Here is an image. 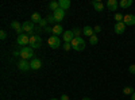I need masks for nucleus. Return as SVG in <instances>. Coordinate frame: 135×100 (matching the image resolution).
<instances>
[{
  "label": "nucleus",
  "instance_id": "4468645a",
  "mask_svg": "<svg viewBox=\"0 0 135 100\" xmlns=\"http://www.w3.org/2000/svg\"><path fill=\"white\" fill-rule=\"evenodd\" d=\"M22 26H23V31H25V32H32V31H34V23H32L31 20L25 22Z\"/></svg>",
  "mask_w": 135,
  "mask_h": 100
},
{
  "label": "nucleus",
  "instance_id": "a211bd4d",
  "mask_svg": "<svg viewBox=\"0 0 135 100\" xmlns=\"http://www.w3.org/2000/svg\"><path fill=\"white\" fill-rule=\"evenodd\" d=\"M92 6L95 7L96 11H99V12H101V11L104 9V4L101 3V2H92Z\"/></svg>",
  "mask_w": 135,
  "mask_h": 100
},
{
  "label": "nucleus",
  "instance_id": "a878e982",
  "mask_svg": "<svg viewBox=\"0 0 135 100\" xmlns=\"http://www.w3.org/2000/svg\"><path fill=\"white\" fill-rule=\"evenodd\" d=\"M62 47H64L65 51H69V50L72 49V45H70V43H66V42H65L64 45H62Z\"/></svg>",
  "mask_w": 135,
  "mask_h": 100
},
{
  "label": "nucleus",
  "instance_id": "f8f14e48",
  "mask_svg": "<svg viewBox=\"0 0 135 100\" xmlns=\"http://www.w3.org/2000/svg\"><path fill=\"white\" fill-rule=\"evenodd\" d=\"M11 27H12L16 32H18V35H20V34H23V26H22L19 22H12V23H11Z\"/></svg>",
  "mask_w": 135,
  "mask_h": 100
},
{
  "label": "nucleus",
  "instance_id": "6ab92c4d",
  "mask_svg": "<svg viewBox=\"0 0 135 100\" xmlns=\"http://www.w3.org/2000/svg\"><path fill=\"white\" fill-rule=\"evenodd\" d=\"M119 6L122 8H128V7L132 6V0H122V2L119 3Z\"/></svg>",
  "mask_w": 135,
  "mask_h": 100
},
{
  "label": "nucleus",
  "instance_id": "7ed1b4c3",
  "mask_svg": "<svg viewBox=\"0 0 135 100\" xmlns=\"http://www.w3.org/2000/svg\"><path fill=\"white\" fill-rule=\"evenodd\" d=\"M20 57H22V60H30V58H32L34 57V49L32 47H30V46H26V47H23L20 50Z\"/></svg>",
  "mask_w": 135,
  "mask_h": 100
},
{
  "label": "nucleus",
  "instance_id": "e433bc0d",
  "mask_svg": "<svg viewBox=\"0 0 135 100\" xmlns=\"http://www.w3.org/2000/svg\"><path fill=\"white\" fill-rule=\"evenodd\" d=\"M51 100H57V99H51Z\"/></svg>",
  "mask_w": 135,
  "mask_h": 100
},
{
  "label": "nucleus",
  "instance_id": "1a4fd4ad",
  "mask_svg": "<svg viewBox=\"0 0 135 100\" xmlns=\"http://www.w3.org/2000/svg\"><path fill=\"white\" fill-rule=\"evenodd\" d=\"M53 15H54L55 22H62V19L65 18V11L62 8H58L57 11H54V12H53Z\"/></svg>",
  "mask_w": 135,
  "mask_h": 100
},
{
  "label": "nucleus",
  "instance_id": "c756f323",
  "mask_svg": "<svg viewBox=\"0 0 135 100\" xmlns=\"http://www.w3.org/2000/svg\"><path fill=\"white\" fill-rule=\"evenodd\" d=\"M128 70H130V73L135 74V65H130V68H128Z\"/></svg>",
  "mask_w": 135,
  "mask_h": 100
},
{
  "label": "nucleus",
  "instance_id": "bb28decb",
  "mask_svg": "<svg viewBox=\"0 0 135 100\" xmlns=\"http://www.w3.org/2000/svg\"><path fill=\"white\" fill-rule=\"evenodd\" d=\"M46 20H47V23H54V22H55V19H54V15H49V16L46 18Z\"/></svg>",
  "mask_w": 135,
  "mask_h": 100
},
{
  "label": "nucleus",
  "instance_id": "39448f33",
  "mask_svg": "<svg viewBox=\"0 0 135 100\" xmlns=\"http://www.w3.org/2000/svg\"><path fill=\"white\" fill-rule=\"evenodd\" d=\"M47 43H49V46H50L51 49H57V47H60V45H61V41H60V38H58V37L51 35V37L49 38Z\"/></svg>",
  "mask_w": 135,
  "mask_h": 100
},
{
  "label": "nucleus",
  "instance_id": "f704fd0d",
  "mask_svg": "<svg viewBox=\"0 0 135 100\" xmlns=\"http://www.w3.org/2000/svg\"><path fill=\"white\" fill-rule=\"evenodd\" d=\"M131 100H135V92H134V93L131 95Z\"/></svg>",
  "mask_w": 135,
  "mask_h": 100
},
{
  "label": "nucleus",
  "instance_id": "0eeeda50",
  "mask_svg": "<svg viewBox=\"0 0 135 100\" xmlns=\"http://www.w3.org/2000/svg\"><path fill=\"white\" fill-rule=\"evenodd\" d=\"M30 68H31L32 70L41 69V68H42V61H41L39 58H32V60L30 61Z\"/></svg>",
  "mask_w": 135,
  "mask_h": 100
},
{
  "label": "nucleus",
  "instance_id": "9d476101",
  "mask_svg": "<svg viewBox=\"0 0 135 100\" xmlns=\"http://www.w3.org/2000/svg\"><path fill=\"white\" fill-rule=\"evenodd\" d=\"M18 68H19V70H23V72L31 69V68H30V62H28L27 60H20V61L18 62Z\"/></svg>",
  "mask_w": 135,
  "mask_h": 100
},
{
  "label": "nucleus",
  "instance_id": "72a5a7b5",
  "mask_svg": "<svg viewBox=\"0 0 135 100\" xmlns=\"http://www.w3.org/2000/svg\"><path fill=\"white\" fill-rule=\"evenodd\" d=\"M14 55H15V57H18V55H20V51H14Z\"/></svg>",
  "mask_w": 135,
  "mask_h": 100
},
{
  "label": "nucleus",
  "instance_id": "c9c22d12",
  "mask_svg": "<svg viewBox=\"0 0 135 100\" xmlns=\"http://www.w3.org/2000/svg\"><path fill=\"white\" fill-rule=\"evenodd\" d=\"M83 100H91V99H89V97H83Z\"/></svg>",
  "mask_w": 135,
  "mask_h": 100
},
{
  "label": "nucleus",
  "instance_id": "4be33fe9",
  "mask_svg": "<svg viewBox=\"0 0 135 100\" xmlns=\"http://www.w3.org/2000/svg\"><path fill=\"white\" fill-rule=\"evenodd\" d=\"M135 91H134V88L132 87H124L123 88V93L124 95H132Z\"/></svg>",
  "mask_w": 135,
  "mask_h": 100
},
{
  "label": "nucleus",
  "instance_id": "7c9ffc66",
  "mask_svg": "<svg viewBox=\"0 0 135 100\" xmlns=\"http://www.w3.org/2000/svg\"><path fill=\"white\" fill-rule=\"evenodd\" d=\"M60 100H69V96H68V95H62L60 97Z\"/></svg>",
  "mask_w": 135,
  "mask_h": 100
},
{
  "label": "nucleus",
  "instance_id": "f257e3e1",
  "mask_svg": "<svg viewBox=\"0 0 135 100\" xmlns=\"http://www.w3.org/2000/svg\"><path fill=\"white\" fill-rule=\"evenodd\" d=\"M70 45L72 47L76 50V51H83L85 49V41L81 38V37H78V38H74L72 42H70Z\"/></svg>",
  "mask_w": 135,
  "mask_h": 100
},
{
  "label": "nucleus",
  "instance_id": "473e14b6",
  "mask_svg": "<svg viewBox=\"0 0 135 100\" xmlns=\"http://www.w3.org/2000/svg\"><path fill=\"white\" fill-rule=\"evenodd\" d=\"M45 31H46V32H53V28L51 27H46V28H45Z\"/></svg>",
  "mask_w": 135,
  "mask_h": 100
},
{
  "label": "nucleus",
  "instance_id": "9b49d317",
  "mask_svg": "<svg viewBox=\"0 0 135 100\" xmlns=\"http://www.w3.org/2000/svg\"><path fill=\"white\" fill-rule=\"evenodd\" d=\"M115 32L116 34H123V32L126 31V25L123 23V22H119V23H115V27H114Z\"/></svg>",
  "mask_w": 135,
  "mask_h": 100
},
{
  "label": "nucleus",
  "instance_id": "423d86ee",
  "mask_svg": "<svg viewBox=\"0 0 135 100\" xmlns=\"http://www.w3.org/2000/svg\"><path fill=\"white\" fill-rule=\"evenodd\" d=\"M123 23H124L126 26H134L135 25V15H132V14L124 15V18H123Z\"/></svg>",
  "mask_w": 135,
  "mask_h": 100
},
{
  "label": "nucleus",
  "instance_id": "393cba45",
  "mask_svg": "<svg viewBox=\"0 0 135 100\" xmlns=\"http://www.w3.org/2000/svg\"><path fill=\"white\" fill-rule=\"evenodd\" d=\"M72 32H73L74 38H78V37L81 35V32H83V31H81L80 28H73V30H72Z\"/></svg>",
  "mask_w": 135,
  "mask_h": 100
},
{
  "label": "nucleus",
  "instance_id": "2eb2a0df",
  "mask_svg": "<svg viewBox=\"0 0 135 100\" xmlns=\"http://www.w3.org/2000/svg\"><path fill=\"white\" fill-rule=\"evenodd\" d=\"M105 7L109 9V11H116V8L119 7V3L116 2V0H108Z\"/></svg>",
  "mask_w": 135,
  "mask_h": 100
},
{
  "label": "nucleus",
  "instance_id": "f3484780",
  "mask_svg": "<svg viewBox=\"0 0 135 100\" xmlns=\"http://www.w3.org/2000/svg\"><path fill=\"white\" fill-rule=\"evenodd\" d=\"M60 8H62L64 11L65 9H68V8H70V2L69 0H60Z\"/></svg>",
  "mask_w": 135,
  "mask_h": 100
},
{
  "label": "nucleus",
  "instance_id": "2f4dec72",
  "mask_svg": "<svg viewBox=\"0 0 135 100\" xmlns=\"http://www.w3.org/2000/svg\"><path fill=\"white\" fill-rule=\"evenodd\" d=\"M100 30H101V27H100V26H95V28H93V31H95V32H99Z\"/></svg>",
  "mask_w": 135,
  "mask_h": 100
},
{
  "label": "nucleus",
  "instance_id": "f03ea898",
  "mask_svg": "<svg viewBox=\"0 0 135 100\" xmlns=\"http://www.w3.org/2000/svg\"><path fill=\"white\" fill-rule=\"evenodd\" d=\"M42 46V38L37 34L30 35V47L32 49H39Z\"/></svg>",
  "mask_w": 135,
  "mask_h": 100
},
{
  "label": "nucleus",
  "instance_id": "b1692460",
  "mask_svg": "<svg viewBox=\"0 0 135 100\" xmlns=\"http://www.w3.org/2000/svg\"><path fill=\"white\" fill-rule=\"evenodd\" d=\"M97 42H99V39H97V37H96L95 34H93V35H92L91 38H89V43H91V45H93V46L96 45Z\"/></svg>",
  "mask_w": 135,
  "mask_h": 100
},
{
  "label": "nucleus",
  "instance_id": "c85d7f7f",
  "mask_svg": "<svg viewBox=\"0 0 135 100\" xmlns=\"http://www.w3.org/2000/svg\"><path fill=\"white\" fill-rule=\"evenodd\" d=\"M7 38V32L6 31H0V39H6Z\"/></svg>",
  "mask_w": 135,
  "mask_h": 100
},
{
  "label": "nucleus",
  "instance_id": "ddd939ff",
  "mask_svg": "<svg viewBox=\"0 0 135 100\" xmlns=\"http://www.w3.org/2000/svg\"><path fill=\"white\" fill-rule=\"evenodd\" d=\"M64 28H62V26L60 25V23H57V25H54L53 26V35H55V37H58V35H61V34H64Z\"/></svg>",
  "mask_w": 135,
  "mask_h": 100
},
{
  "label": "nucleus",
  "instance_id": "5701e85b",
  "mask_svg": "<svg viewBox=\"0 0 135 100\" xmlns=\"http://www.w3.org/2000/svg\"><path fill=\"white\" fill-rule=\"evenodd\" d=\"M123 18H124V15H122V14H115V15H114V19L116 20V23H119V22H123Z\"/></svg>",
  "mask_w": 135,
  "mask_h": 100
},
{
  "label": "nucleus",
  "instance_id": "412c9836",
  "mask_svg": "<svg viewBox=\"0 0 135 100\" xmlns=\"http://www.w3.org/2000/svg\"><path fill=\"white\" fill-rule=\"evenodd\" d=\"M49 8L54 12V11H57V9L60 8V3H58V2H51V3L49 4Z\"/></svg>",
  "mask_w": 135,
  "mask_h": 100
},
{
  "label": "nucleus",
  "instance_id": "cd10ccee",
  "mask_svg": "<svg viewBox=\"0 0 135 100\" xmlns=\"http://www.w3.org/2000/svg\"><path fill=\"white\" fill-rule=\"evenodd\" d=\"M46 25H47V20H46V19H42L41 23H39V26H41V27H45V28H46Z\"/></svg>",
  "mask_w": 135,
  "mask_h": 100
},
{
  "label": "nucleus",
  "instance_id": "20e7f679",
  "mask_svg": "<svg viewBox=\"0 0 135 100\" xmlns=\"http://www.w3.org/2000/svg\"><path fill=\"white\" fill-rule=\"evenodd\" d=\"M16 42L19 43L20 46H25V47H26V45H30V37L26 34V32H23V34L18 35V39H16Z\"/></svg>",
  "mask_w": 135,
  "mask_h": 100
},
{
  "label": "nucleus",
  "instance_id": "aec40b11",
  "mask_svg": "<svg viewBox=\"0 0 135 100\" xmlns=\"http://www.w3.org/2000/svg\"><path fill=\"white\" fill-rule=\"evenodd\" d=\"M41 20H42V18H41V15L38 14V12H35V14H32V16H31V22L32 23H41Z\"/></svg>",
  "mask_w": 135,
  "mask_h": 100
},
{
  "label": "nucleus",
  "instance_id": "6e6552de",
  "mask_svg": "<svg viewBox=\"0 0 135 100\" xmlns=\"http://www.w3.org/2000/svg\"><path fill=\"white\" fill-rule=\"evenodd\" d=\"M62 39H64V42H66V43H70V42L74 39V35H73L72 30H66L64 34H62Z\"/></svg>",
  "mask_w": 135,
  "mask_h": 100
},
{
  "label": "nucleus",
  "instance_id": "dca6fc26",
  "mask_svg": "<svg viewBox=\"0 0 135 100\" xmlns=\"http://www.w3.org/2000/svg\"><path fill=\"white\" fill-rule=\"evenodd\" d=\"M83 32H84V35H85V37H89V38H91V37L93 35V32H95V31H93V28H92V27L85 26V27H84V30H83Z\"/></svg>",
  "mask_w": 135,
  "mask_h": 100
}]
</instances>
